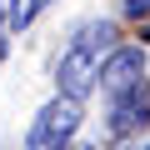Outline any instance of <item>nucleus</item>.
<instances>
[{"label": "nucleus", "instance_id": "6e6552de", "mask_svg": "<svg viewBox=\"0 0 150 150\" xmlns=\"http://www.w3.org/2000/svg\"><path fill=\"white\" fill-rule=\"evenodd\" d=\"M80 150H85V145H80Z\"/></svg>", "mask_w": 150, "mask_h": 150}, {"label": "nucleus", "instance_id": "f03ea898", "mask_svg": "<svg viewBox=\"0 0 150 150\" xmlns=\"http://www.w3.org/2000/svg\"><path fill=\"white\" fill-rule=\"evenodd\" d=\"M75 125H80V100H50L45 110H40V120H35V130H30V150H60L70 135H75Z\"/></svg>", "mask_w": 150, "mask_h": 150}, {"label": "nucleus", "instance_id": "423d86ee", "mask_svg": "<svg viewBox=\"0 0 150 150\" xmlns=\"http://www.w3.org/2000/svg\"><path fill=\"white\" fill-rule=\"evenodd\" d=\"M125 15H150V0H125Z\"/></svg>", "mask_w": 150, "mask_h": 150}, {"label": "nucleus", "instance_id": "1a4fd4ad", "mask_svg": "<svg viewBox=\"0 0 150 150\" xmlns=\"http://www.w3.org/2000/svg\"><path fill=\"white\" fill-rule=\"evenodd\" d=\"M145 150H150V145H145Z\"/></svg>", "mask_w": 150, "mask_h": 150}, {"label": "nucleus", "instance_id": "0eeeda50", "mask_svg": "<svg viewBox=\"0 0 150 150\" xmlns=\"http://www.w3.org/2000/svg\"><path fill=\"white\" fill-rule=\"evenodd\" d=\"M145 40H150V30H145Z\"/></svg>", "mask_w": 150, "mask_h": 150}, {"label": "nucleus", "instance_id": "39448f33", "mask_svg": "<svg viewBox=\"0 0 150 150\" xmlns=\"http://www.w3.org/2000/svg\"><path fill=\"white\" fill-rule=\"evenodd\" d=\"M45 5H50V0H10V25H15V30H25Z\"/></svg>", "mask_w": 150, "mask_h": 150}, {"label": "nucleus", "instance_id": "f257e3e1", "mask_svg": "<svg viewBox=\"0 0 150 150\" xmlns=\"http://www.w3.org/2000/svg\"><path fill=\"white\" fill-rule=\"evenodd\" d=\"M110 40H115V25L110 20H95V25H80V30H75V40L60 55V90H65V100H80L100 80V65H105Z\"/></svg>", "mask_w": 150, "mask_h": 150}, {"label": "nucleus", "instance_id": "20e7f679", "mask_svg": "<svg viewBox=\"0 0 150 150\" xmlns=\"http://www.w3.org/2000/svg\"><path fill=\"white\" fill-rule=\"evenodd\" d=\"M145 120H150V85H135L130 95L110 100V130H115V135H130V130H140Z\"/></svg>", "mask_w": 150, "mask_h": 150}, {"label": "nucleus", "instance_id": "7ed1b4c3", "mask_svg": "<svg viewBox=\"0 0 150 150\" xmlns=\"http://www.w3.org/2000/svg\"><path fill=\"white\" fill-rule=\"evenodd\" d=\"M135 85H145V60H140V50H110L105 65H100V90H105L110 100H120V95H130Z\"/></svg>", "mask_w": 150, "mask_h": 150}]
</instances>
